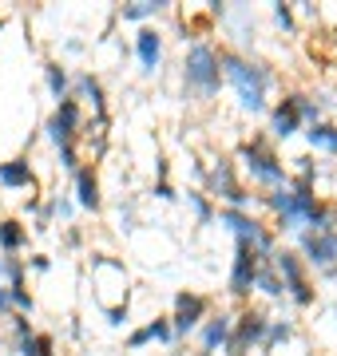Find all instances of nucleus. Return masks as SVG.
Masks as SVG:
<instances>
[{"label": "nucleus", "mask_w": 337, "mask_h": 356, "mask_svg": "<svg viewBox=\"0 0 337 356\" xmlns=\"http://www.w3.org/2000/svg\"><path fill=\"white\" fill-rule=\"evenodd\" d=\"M222 67H226L230 83L238 88L242 107H246V111H262V107H266V83H270V76H266L258 64H246L242 56H222Z\"/></svg>", "instance_id": "1"}, {"label": "nucleus", "mask_w": 337, "mask_h": 356, "mask_svg": "<svg viewBox=\"0 0 337 356\" xmlns=\"http://www.w3.org/2000/svg\"><path fill=\"white\" fill-rule=\"evenodd\" d=\"M187 88L203 91V95L219 91V51L214 48L195 44V48L187 51Z\"/></svg>", "instance_id": "2"}, {"label": "nucleus", "mask_w": 337, "mask_h": 356, "mask_svg": "<svg viewBox=\"0 0 337 356\" xmlns=\"http://www.w3.org/2000/svg\"><path fill=\"white\" fill-rule=\"evenodd\" d=\"M238 159H242V166H246L258 182H270V186H282V182H285L282 163L266 151V143H246V147L238 151Z\"/></svg>", "instance_id": "3"}, {"label": "nucleus", "mask_w": 337, "mask_h": 356, "mask_svg": "<svg viewBox=\"0 0 337 356\" xmlns=\"http://www.w3.org/2000/svg\"><path fill=\"white\" fill-rule=\"evenodd\" d=\"M222 222H226V226L238 234V242H246L254 254H270V250H274V238L258 226V222H254V218L242 214V210H222Z\"/></svg>", "instance_id": "4"}, {"label": "nucleus", "mask_w": 337, "mask_h": 356, "mask_svg": "<svg viewBox=\"0 0 337 356\" xmlns=\"http://www.w3.org/2000/svg\"><path fill=\"white\" fill-rule=\"evenodd\" d=\"M254 277H258V254H254L246 242H238V250H234L230 293H234V297H246V293L254 289Z\"/></svg>", "instance_id": "5"}, {"label": "nucleus", "mask_w": 337, "mask_h": 356, "mask_svg": "<svg viewBox=\"0 0 337 356\" xmlns=\"http://www.w3.org/2000/svg\"><path fill=\"white\" fill-rule=\"evenodd\" d=\"M48 135L60 143V151L64 147H76V135H79V107L72 99H60V111L48 119Z\"/></svg>", "instance_id": "6"}, {"label": "nucleus", "mask_w": 337, "mask_h": 356, "mask_svg": "<svg viewBox=\"0 0 337 356\" xmlns=\"http://www.w3.org/2000/svg\"><path fill=\"white\" fill-rule=\"evenodd\" d=\"M274 266L282 269V277H285V285H290V293H294V301L298 305H310L313 301V289H310V281H306V269H301V261L294 254H274Z\"/></svg>", "instance_id": "7"}, {"label": "nucleus", "mask_w": 337, "mask_h": 356, "mask_svg": "<svg viewBox=\"0 0 337 356\" xmlns=\"http://www.w3.org/2000/svg\"><path fill=\"white\" fill-rule=\"evenodd\" d=\"M262 337H266V317L262 313H242L234 337L226 341V348H230V356H246V348L250 344H262Z\"/></svg>", "instance_id": "8"}, {"label": "nucleus", "mask_w": 337, "mask_h": 356, "mask_svg": "<svg viewBox=\"0 0 337 356\" xmlns=\"http://www.w3.org/2000/svg\"><path fill=\"white\" fill-rule=\"evenodd\" d=\"M301 250L310 254L313 266H334L337 261V229L334 234H306L301 238Z\"/></svg>", "instance_id": "9"}, {"label": "nucleus", "mask_w": 337, "mask_h": 356, "mask_svg": "<svg viewBox=\"0 0 337 356\" xmlns=\"http://www.w3.org/2000/svg\"><path fill=\"white\" fill-rule=\"evenodd\" d=\"M210 186H214V191H219L222 198L234 206V210H238V206H246V191L234 182V170H230L226 163H219L214 170H210Z\"/></svg>", "instance_id": "10"}, {"label": "nucleus", "mask_w": 337, "mask_h": 356, "mask_svg": "<svg viewBox=\"0 0 337 356\" xmlns=\"http://www.w3.org/2000/svg\"><path fill=\"white\" fill-rule=\"evenodd\" d=\"M207 313V301L203 297H195V293H182L179 305H175V329L179 332H191L198 325V317Z\"/></svg>", "instance_id": "11"}, {"label": "nucleus", "mask_w": 337, "mask_h": 356, "mask_svg": "<svg viewBox=\"0 0 337 356\" xmlns=\"http://www.w3.org/2000/svg\"><path fill=\"white\" fill-rule=\"evenodd\" d=\"M298 107H294V95H290V99H282V107H278V111H274V135H278V139H290V135H294V131H298Z\"/></svg>", "instance_id": "12"}, {"label": "nucleus", "mask_w": 337, "mask_h": 356, "mask_svg": "<svg viewBox=\"0 0 337 356\" xmlns=\"http://www.w3.org/2000/svg\"><path fill=\"white\" fill-rule=\"evenodd\" d=\"M135 48H139L143 67H147V72H155V64H159V36H155V28H143L139 40H135Z\"/></svg>", "instance_id": "13"}, {"label": "nucleus", "mask_w": 337, "mask_h": 356, "mask_svg": "<svg viewBox=\"0 0 337 356\" xmlns=\"http://www.w3.org/2000/svg\"><path fill=\"white\" fill-rule=\"evenodd\" d=\"M0 186H32V170H28L24 159L0 163Z\"/></svg>", "instance_id": "14"}, {"label": "nucleus", "mask_w": 337, "mask_h": 356, "mask_svg": "<svg viewBox=\"0 0 337 356\" xmlns=\"http://www.w3.org/2000/svg\"><path fill=\"white\" fill-rule=\"evenodd\" d=\"M230 341V321L226 317H214L207 325V332H203V356L207 353H214V348H219V344H226Z\"/></svg>", "instance_id": "15"}, {"label": "nucleus", "mask_w": 337, "mask_h": 356, "mask_svg": "<svg viewBox=\"0 0 337 356\" xmlns=\"http://www.w3.org/2000/svg\"><path fill=\"white\" fill-rule=\"evenodd\" d=\"M76 182H79V206L84 210H95L100 206V182H95V175L91 170H79Z\"/></svg>", "instance_id": "16"}, {"label": "nucleus", "mask_w": 337, "mask_h": 356, "mask_svg": "<svg viewBox=\"0 0 337 356\" xmlns=\"http://www.w3.org/2000/svg\"><path fill=\"white\" fill-rule=\"evenodd\" d=\"M167 337H171V325H167V321H151L147 329H139L135 337H131V348H143L147 341H167Z\"/></svg>", "instance_id": "17"}, {"label": "nucleus", "mask_w": 337, "mask_h": 356, "mask_svg": "<svg viewBox=\"0 0 337 356\" xmlns=\"http://www.w3.org/2000/svg\"><path fill=\"white\" fill-rule=\"evenodd\" d=\"M306 139H310L313 147H322V151H337V127H322V123H313V127L306 131Z\"/></svg>", "instance_id": "18"}, {"label": "nucleus", "mask_w": 337, "mask_h": 356, "mask_svg": "<svg viewBox=\"0 0 337 356\" xmlns=\"http://www.w3.org/2000/svg\"><path fill=\"white\" fill-rule=\"evenodd\" d=\"M0 245H4L8 254L24 245V229H20V222H0Z\"/></svg>", "instance_id": "19"}, {"label": "nucleus", "mask_w": 337, "mask_h": 356, "mask_svg": "<svg viewBox=\"0 0 337 356\" xmlns=\"http://www.w3.org/2000/svg\"><path fill=\"white\" fill-rule=\"evenodd\" d=\"M20 356H52V337H24Z\"/></svg>", "instance_id": "20"}, {"label": "nucleus", "mask_w": 337, "mask_h": 356, "mask_svg": "<svg viewBox=\"0 0 337 356\" xmlns=\"http://www.w3.org/2000/svg\"><path fill=\"white\" fill-rule=\"evenodd\" d=\"M79 91L88 95V99H91V107H95V115L104 119V91H100V83H95L91 76H84V79H79Z\"/></svg>", "instance_id": "21"}, {"label": "nucleus", "mask_w": 337, "mask_h": 356, "mask_svg": "<svg viewBox=\"0 0 337 356\" xmlns=\"http://www.w3.org/2000/svg\"><path fill=\"white\" fill-rule=\"evenodd\" d=\"M163 4L159 0H139V4H131V8H123V20H143V16H155Z\"/></svg>", "instance_id": "22"}, {"label": "nucleus", "mask_w": 337, "mask_h": 356, "mask_svg": "<svg viewBox=\"0 0 337 356\" xmlns=\"http://www.w3.org/2000/svg\"><path fill=\"white\" fill-rule=\"evenodd\" d=\"M254 285H258L262 293H270V297H282V281L274 277L270 269H258V277H254Z\"/></svg>", "instance_id": "23"}, {"label": "nucleus", "mask_w": 337, "mask_h": 356, "mask_svg": "<svg viewBox=\"0 0 337 356\" xmlns=\"http://www.w3.org/2000/svg\"><path fill=\"white\" fill-rule=\"evenodd\" d=\"M48 83H52V91L56 95H60V99H64V91H68V76H64V67H48Z\"/></svg>", "instance_id": "24"}, {"label": "nucleus", "mask_w": 337, "mask_h": 356, "mask_svg": "<svg viewBox=\"0 0 337 356\" xmlns=\"http://www.w3.org/2000/svg\"><path fill=\"white\" fill-rule=\"evenodd\" d=\"M274 16H278V24H282V28H294V16H290V8H285V4H278V8H274Z\"/></svg>", "instance_id": "25"}, {"label": "nucleus", "mask_w": 337, "mask_h": 356, "mask_svg": "<svg viewBox=\"0 0 337 356\" xmlns=\"http://www.w3.org/2000/svg\"><path fill=\"white\" fill-rule=\"evenodd\" d=\"M107 321H111V325H123V321H127V305L123 309H107Z\"/></svg>", "instance_id": "26"}, {"label": "nucleus", "mask_w": 337, "mask_h": 356, "mask_svg": "<svg viewBox=\"0 0 337 356\" xmlns=\"http://www.w3.org/2000/svg\"><path fill=\"white\" fill-rule=\"evenodd\" d=\"M191 198H195V210H198V218H203V222H210V206L203 202V198H198V194H191Z\"/></svg>", "instance_id": "27"}, {"label": "nucleus", "mask_w": 337, "mask_h": 356, "mask_svg": "<svg viewBox=\"0 0 337 356\" xmlns=\"http://www.w3.org/2000/svg\"><path fill=\"white\" fill-rule=\"evenodd\" d=\"M13 301H8V289H0V309H8Z\"/></svg>", "instance_id": "28"}]
</instances>
